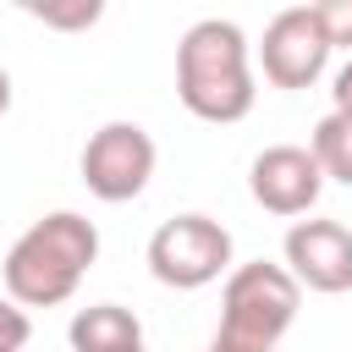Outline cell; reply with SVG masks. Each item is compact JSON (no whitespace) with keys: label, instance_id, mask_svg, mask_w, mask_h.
Here are the masks:
<instances>
[{"label":"cell","instance_id":"6da1fadb","mask_svg":"<svg viewBox=\"0 0 352 352\" xmlns=\"http://www.w3.org/2000/svg\"><path fill=\"white\" fill-rule=\"evenodd\" d=\"M99 258V231L94 220H82L77 209H55L44 220H33L11 253H6V297L16 308H55L77 292V280L88 275V264Z\"/></svg>","mask_w":352,"mask_h":352},{"label":"cell","instance_id":"7a4b0ae2","mask_svg":"<svg viewBox=\"0 0 352 352\" xmlns=\"http://www.w3.org/2000/svg\"><path fill=\"white\" fill-rule=\"evenodd\" d=\"M176 94L198 121L231 126L253 110V72H248V33L226 16H204L176 44Z\"/></svg>","mask_w":352,"mask_h":352},{"label":"cell","instance_id":"3957f363","mask_svg":"<svg viewBox=\"0 0 352 352\" xmlns=\"http://www.w3.org/2000/svg\"><path fill=\"white\" fill-rule=\"evenodd\" d=\"M297 302H302V286L286 275V264H236L226 275V292H220V330L236 336V341H253V346H270L292 330L297 319Z\"/></svg>","mask_w":352,"mask_h":352},{"label":"cell","instance_id":"277c9868","mask_svg":"<svg viewBox=\"0 0 352 352\" xmlns=\"http://www.w3.org/2000/svg\"><path fill=\"white\" fill-rule=\"evenodd\" d=\"M148 270L160 286L198 292L231 270V231L209 214H176L148 236Z\"/></svg>","mask_w":352,"mask_h":352},{"label":"cell","instance_id":"5b68a950","mask_svg":"<svg viewBox=\"0 0 352 352\" xmlns=\"http://www.w3.org/2000/svg\"><path fill=\"white\" fill-rule=\"evenodd\" d=\"M154 176V138L138 121H104L82 143V187L104 204H126Z\"/></svg>","mask_w":352,"mask_h":352},{"label":"cell","instance_id":"8992f818","mask_svg":"<svg viewBox=\"0 0 352 352\" xmlns=\"http://www.w3.org/2000/svg\"><path fill=\"white\" fill-rule=\"evenodd\" d=\"M258 60H264V77L275 88H308V82H319V72L330 60V38H324L314 6L275 11L270 28H264V44H258Z\"/></svg>","mask_w":352,"mask_h":352},{"label":"cell","instance_id":"52a82bcc","mask_svg":"<svg viewBox=\"0 0 352 352\" xmlns=\"http://www.w3.org/2000/svg\"><path fill=\"white\" fill-rule=\"evenodd\" d=\"M286 275L308 292H352V231L341 220H297L286 231Z\"/></svg>","mask_w":352,"mask_h":352},{"label":"cell","instance_id":"ba28073f","mask_svg":"<svg viewBox=\"0 0 352 352\" xmlns=\"http://www.w3.org/2000/svg\"><path fill=\"white\" fill-rule=\"evenodd\" d=\"M319 187H324V170L314 165L308 148L297 143H270L253 165H248V192L258 209L270 214H308L319 204Z\"/></svg>","mask_w":352,"mask_h":352},{"label":"cell","instance_id":"9c48e42d","mask_svg":"<svg viewBox=\"0 0 352 352\" xmlns=\"http://www.w3.org/2000/svg\"><path fill=\"white\" fill-rule=\"evenodd\" d=\"M66 336H72V352H132V346H143V324H138V314L121 308V302L77 308Z\"/></svg>","mask_w":352,"mask_h":352},{"label":"cell","instance_id":"30bf717a","mask_svg":"<svg viewBox=\"0 0 352 352\" xmlns=\"http://www.w3.org/2000/svg\"><path fill=\"white\" fill-rule=\"evenodd\" d=\"M308 154H314V165H319L324 176H336V182L352 187V116H336V110H330V116L314 126Z\"/></svg>","mask_w":352,"mask_h":352},{"label":"cell","instance_id":"8fae6325","mask_svg":"<svg viewBox=\"0 0 352 352\" xmlns=\"http://www.w3.org/2000/svg\"><path fill=\"white\" fill-rule=\"evenodd\" d=\"M22 11L38 16V22H50V28H94L104 16L99 0H28Z\"/></svg>","mask_w":352,"mask_h":352},{"label":"cell","instance_id":"7c38bea8","mask_svg":"<svg viewBox=\"0 0 352 352\" xmlns=\"http://www.w3.org/2000/svg\"><path fill=\"white\" fill-rule=\"evenodd\" d=\"M314 16H319V28H324L330 50H336V44H352V0H319Z\"/></svg>","mask_w":352,"mask_h":352},{"label":"cell","instance_id":"4fadbf2b","mask_svg":"<svg viewBox=\"0 0 352 352\" xmlns=\"http://www.w3.org/2000/svg\"><path fill=\"white\" fill-rule=\"evenodd\" d=\"M28 336H33L28 314H22L11 297H0V352H22V346H28Z\"/></svg>","mask_w":352,"mask_h":352},{"label":"cell","instance_id":"5bb4252c","mask_svg":"<svg viewBox=\"0 0 352 352\" xmlns=\"http://www.w3.org/2000/svg\"><path fill=\"white\" fill-rule=\"evenodd\" d=\"M330 99H336V116H352V60L336 72V88H330Z\"/></svg>","mask_w":352,"mask_h":352},{"label":"cell","instance_id":"9a60e30c","mask_svg":"<svg viewBox=\"0 0 352 352\" xmlns=\"http://www.w3.org/2000/svg\"><path fill=\"white\" fill-rule=\"evenodd\" d=\"M204 352H270V346H253V341H236V336H226V330H214V341H209Z\"/></svg>","mask_w":352,"mask_h":352},{"label":"cell","instance_id":"2e32d148","mask_svg":"<svg viewBox=\"0 0 352 352\" xmlns=\"http://www.w3.org/2000/svg\"><path fill=\"white\" fill-rule=\"evenodd\" d=\"M6 110H11V72L0 66V116H6Z\"/></svg>","mask_w":352,"mask_h":352},{"label":"cell","instance_id":"e0dca14e","mask_svg":"<svg viewBox=\"0 0 352 352\" xmlns=\"http://www.w3.org/2000/svg\"><path fill=\"white\" fill-rule=\"evenodd\" d=\"M132 352H143V346H132Z\"/></svg>","mask_w":352,"mask_h":352}]
</instances>
